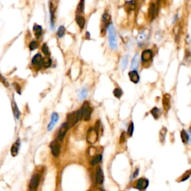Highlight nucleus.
<instances>
[{
    "label": "nucleus",
    "mask_w": 191,
    "mask_h": 191,
    "mask_svg": "<svg viewBox=\"0 0 191 191\" xmlns=\"http://www.w3.org/2000/svg\"><path fill=\"white\" fill-rule=\"evenodd\" d=\"M51 151H52V154L54 157H57L60 154V150H61V147H60V144L58 141L57 140L52 141L50 144Z\"/></svg>",
    "instance_id": "6"
},
{
    "label": "nucleus",
    "mask_w": 191,
    "mask_h": 191,
    "mask_svg": "<svg viewBox=\"0 0 191 191\" xmlns=\"http://www.w3.org/2000/svg\"><path fill=\"white\" fill-rule=\"evenodd\" d=\"M81 119H82V113L80 110L76 112H72L69 113L67 115V122H66L68 127L71 128L73 125H75V124H76L77 122Z\"/></svg>",
    "instance_id": "1"
},
{
    "label": "nucleus",
    "mask_w": 191,
    "mask_h": 191,
    "mask_svg": "<svg viewBox=\"0 0 191 191\" xmlns=\"http://www.w3.org/2000/svg\"><path fill=\"white\" fill-rule=\"evenodd\" d=\"M181 138L184 144H187L189 141V135L184 130H182L181 131Z\"/></svg>",
    "instance_id": "22"
},
{
    "label": "nucleus",
    "mask_w": 191,
    "mask_h": 191,
    "mask_svg": "<svg viewBox=\"0 0 191 191\" xmlns=\"http://www.w3.org/2000/svg\"><path fill=\"white\" fill-rule=\"evenodd\" d=\"M43 65H44L45 67H49L51 66V64H52V61H51L50 58L49 57H46L44 59H43V62H42Z\"/></svg>",
    "instance_id": "29"
},
{
    "label": "nucleus",
    "mask_w": 191,
    "mask_h": 191,
    "mask_svg": "<svg viewBox=\"0 0 191 191\" xmlns=\"http://www.w3.org/2000/svg\"><path fill=\"white\" fill-rule=\"evenodd\" d=\"M190 133H191V128H190Z\"/></svg>",
    "instance_id": "38"
},
{
    "label": "nucleus",
    "mask_w": 191,
    "mask_h": 191,
    "mask_svg": "<svg viewBox=\"0 0 191 191\" xmlns=\"http://www.w3.org/2000/svg\"><path fill=\"white\" fill-rule=\"evenodd\" d=\"M81 111V113H82V119H83L85 121H88L91 119V113H92V108L90 106L88 102H85L82 105Z\"/></svg>",
    "instance_id": "3"
},
{
    "label": "nucleus",
    "mask_w": 191,
    "mask_h": 191,
    "mask_svg": "<svg viewBox=\"0 0 191 191\" xmlns=\"http://www.w3.org/2000/svg\"><path fill=\"white\" fill-rule=\"evenodd\" d=\"M40 183V176L38 174H35L32 176L29 185H28V191H37Z\"/></svg>",
    "instance_id": "4"
},
{
    "label": "nucleus",
    "mask_w": 191,
    "mask_h": 191,
    "mask_svg": "<svg viewBox=\"0 0 191 191\" xmlns=\"http://www.w3.org/2000/svg\"><path fill=\"white\" fill-rule=\"evenodd\" d=\"M42 30H43L42 29V27L40 26H39V25L35 24V26H34L33 31H34V33H35V36H36L37 37H39L41 35Z\"/></svg>",
    "instance_id": "20"
},
{
    "label": "nucleus",
    "mask_w": 191,
    "mask_h": 191,
    "mask_svg": "<svg viewBox=\"0 0 191 191\" xmlns=\"http://www.w3.org/2000/svg\"><path fill=\"white\" fill-rule=\"evenodd\" d=\"M58 119H59V116H58V114H57V113H52V116H51L50 123L49 124V125H48V127H47L48 130L49 131L52 130V128L55 126V125L56 124V122H57V120H58Z\"/></svg>",
    "instance_id": "12"
},
{
    "label": "nucleus",
    "mask_w": 191,
    "mask_h": 191,
    "mask_svg": "<svg viewBox=\"0 0 191 191\" xmlns=\"http://www.w3.org/2000/svg\"><path fill=\"white\" fill-rule=\"evenodd\" d=\"M29 48L31 51H33L35 50V49H37V42L36 41L31 42L29 45Z\"/></svg>",
    "instance_id": "35"
},
{
    "label": "nucleus",
    "mask_w": 191,
    "mask_h": 191,
    "mask_svg": "<svg viewBox=\"0 0 191 191\" xmlns=\"http://www.w3.org/2000/svg\"><path fill=\"white\" fill-rule=\"evenodd\" d=\"M84 10V1H81L78 5L77 11H78L79 13H83Z\"/></svg>",
    "instance_id": "30"
},
{
    "label": "nucleus",
    "mask_w": 191,
    "mask_h": 191,
    "mask_svg": "<svg viewBox=\"0 0 191 191\" xmlns=\"http://www.w3.org/2000/svg\"><path fill=\"white\" fill-rule=\"evenodd\" d=\"M68 129H69V127H68V125L66 122H64V123L62 124V125H61V127L59 129V131H58V139H59L60 140H63V139L64 138Z\"/></svg>",
    "instance_id": "11"
},
{
    "label": "nucleus",
    "mask_w": 191,
    "mask_h": 191,
    "mask_svg": "<svg viewBox=\"0 0 191 191\" xmlns=\"http://www.w3.org/2000/svg\"><path fill=\"white\" fill-rule=\"evenodd\" d=\"M152 51L150 50V49H146V50L143 51L142 52V55H141V60H142L143 62L146 63L151 61L152 59Z\"/></svg>",
    "instance_id": "8"
},
{
    "label": "nucleus",
    "mask_w": 191,
    "mask_h": 191,
    "mask_svg": "<svg viewBox=\"0 0 191 191\" xmlns=\"http://www.w3.org/2000/svg\"><path fill=\"white\" fill-rule=\"evenodd\" d=\"M129 78H130V80L133 83L137 84L140 81V76L138 75V73L136 70H132V71H130L129 73Z\"/></svg>",
    "instance_id": "13"
},
{
    "label": "nucleus",
    "mask_w": 191,
    "mask_h": 191,
    "mask_svg": "<svg viewBox=\"0 0 191 191\" xmlns=\"http://www.w3.org/2000/svg\"><path fill=\"white\" fill-rule=\"evenodd\" d=\"M155 14H156V7L155 4H151L149 9V17L151 19L155 18Z\"/></svg>",
    "instance_id": "17"
},
{
    "label": "nucleus",
    "mask_w": 191,
    "mask_h": 191,
    "mask_svg": "<svg viewBox=\"0 0 191 191\" xmlns=\"http://www.w3.org/2000/svg\"><path fill=\"white\" fill-rule=\"evenodd\" d=\"M159 112H160V111H159V109H158V108H154L151 111L152 115L154 116V118L155 119H158V117L159 116Z\"/></svg>",
    "instance_id": "31"
},
{
    "label": "nucleus",
    "mask_w": 191,
    "mask_h": 191,
    "mask_svg": "<svg viewBox=\"0 0 191 191\" xmlns=\"http://www.w3.org/2000/svg\"><path fill=\"white\" fill-rule=\"evenodd\" d=\"M18 150H19V141L17 140L11 147V150H10L11 155L13 156H16L18 154Z\"/></svg>",
    "instance_id": "21"
},
{
    "label": "nucleus",
    "mask_w": 191,
    "mask_h": 191,
    "mask_svg": "<svg viewBox=\"0 0 191 191\" xmlns=\"http://www.w3.org/2000/svg\"><path fill=\"white\" fill-rule=\"evenodd\" d=\"M42 51H43V52H44V54H45L46 56H49V55H50V52H49V47H48V46H47L46 44H44V45H43V46H42Z\"/></svg>",
    "instance_id": "33"
},
{
    "label": "nucleus",
    "mask_w": 191,
    "mask_h": 191,
    "mask_svg": "<svg viewBox=\"0 0 191 191\" xmlns=\"http://www.w3.org/2000/svg\"><path fill=\"white\" fill-rule=\"evenodd\" d=\"M98 140V132L95 129H90L87 134V141L89 143L93 144Z\"/></svg>",
    "instance_id": "5"
},
{
    "label": "nucleus",
    "mask_w": 191,
    "mask_h": 191,
    "mask_svg": "<svg viewBox=\"0 0 191 191\" xmlns=\"http://www.w3.org/2000/svg\"><path fill=\"white\" fill-rule=\"evenodd\" d=\"M140 62V56L138 54H136L133 57V59H132L131 61V68L132 69H134V70L138 67V64H139Z\"/></svg>",
    "instance_id": "16"
},
{
    "label": "nucleus",
    "mask_w": 191,
    "mask_h": 191,
    "mask_svg": "<svg viewBox=\"0 0 191 191\" xmlns=\"http://www.w3.org/2000/svg\"><path fill=\"white\" fill-rule=\"evenodd\" d=\"M148 185H149V181L148 179H144V178H142V179H140L137 182V188L139 190L142 191L144 190L147 188Z\"/></svg>",
    "instance_id": "9"
},
{
    "label": "nucleus",
    "mask_w": 191,
    "mask_h": 191,
    "mask_svg": "<svg viewBox=\"0 0 191 191\" xmlns=\"http://www.w3.org/2000/svg\"><path fill=\"white\" fill-rule=\"evenodd\" d=\"M57 37H60V38H61V37H62L64 36V35H65L64 26H60L59 28H58V30H57Z\"/></svg>",
    "instance_id": "27"
},
{
    "label": "nucleus",
    "mask_w": 191,
    "mask_h": 191,
    "mask_svg": "<svg viewBox=\"0 0 191 191\" xmlns=\"http://www.w3.org/2000/svg\"><path fill=\"white\" fill-rule=\"evenodd\" d=\"M166 134H167V129L163 127L160 131V140L161 141V143H163L165 140Z\"/></svg>",
    "instance_id": "26"
},
{
    "label": "nucleus",
    "mask_w": 191,
    "mask_h": 191,
    "mask_svg": "<svg viewBox=\"0 0 191 191\" xmlns=\"http://www.w3.org/2000/svg\"><path fill=\"white\" fill-rule=\"evenodd\" d=\"M133 132H134V123L131 122L129 128H128V134L129 136H131L133 134Z\"/></svg>",
    "instance_id": "34"
},
{
    "label": "nucleus",
    "mask_w": 191,
    "mask_h": 191,
    "mask_svg": "<svg viewBox=\"0 0 191 191\" xmlns=\"http://www.w3.org/2000/svg\"><path fill=\"white\" fill-rule=\"evenodd\" d=\"M75 20H76L77 24L78 25V26L80 27V28H83L84 27V25H85V19L84 18V17L80 15L76 16V18H75Z\"/></svg>",
    "instance_id": "18"
},
{
    "label": "nucleus",
    "mask_w": 191,
    "mask_h": 191,
    "mask_svg": "<svg viewBox=\"0 0 191 191\" xmlns=\"http://www.w3.org/2000/svg\"><path fill=\"white\" fill-rule=\"evenodd\" d=\"M113 95H114V96L116 98H117V99H120L122 96V91L121 89L120 88H115L114 91H113Z\"/></svg>",
    "instance_id": "28"
},
{
    "label": "nucleus",
    "mask_w": 191,
    "mask_h": 191,
    "mask_svg": "<svg viewBox=\"0 0 191 191\" xmlns=\"http://www.w3.org/2000/svg\"><path fill=\"white\" fill-rule=\"evenodd\" d=\"M128 60H129V57L128 56L125 55L124 57H122L121 61V64H120V67H121L122 70H125L126 68L127 64H128Z\"/></svg>",
    "instance_id": "25"
},
{
    "label": "nucleus",
    "mask_w": 191,
    "mask_h": 191,
    "mask_svg": "<svg viewBox=\"0 0 191 191\" xmlns=\"http://www.w3.org/2000/svg\"><path fill=\"white\" fill-rule=\"evenodd\" d=\"M96 191H104V190H102V189H97Z\"/></svg>",
    "instance_id": "37"
},
{
    "label": "nucleus",
    "mask_w": 191,
    "mask_h": 191,
    "mask_svg": "<svg viewBox=\"0 0 191 191\" xmlns=\"http://www.w3.org/2000/svg\"><path fill=\"white\" fill-rule=\"evenodd\" d=\"M138 172H139V170L138 169H137L135 171H134V174H133V176H132V178H136L137 176V175H138Z\"/></svg>",
    "instance_id": "36"
},
{
    "label": "nucleus",
    "mask_w": 191,
    "mask_h": 191,
    "mask_svg": "<svg viewBox=\"0 0 191 191\" xmlns=\"http://www.w3.org/2000/svg\"><path fill=\"white\" fill-rule=\"evenodd\" d=\"M111 16L108 14V13H105V14H103L102 16V22L104 23V26L107 27L108 25L111 24Z\"/></svg>",
    "instance_id": "19"
},
{
    "label": "nucleus",
    "mask_w": 191,
    "mask_h": 191,
    "mask_svg": "<svg viewBox=\"0 0 191 191\" xmlns=\"http://www.w3.org/2000/svg\"><path fill=\"white\" fill-rule=\"evenodd\" d=\"M149 37V32L148 31H141L140 33L137 36V41L140 45L145 44L146 40H148Z\"/></svg>",
    "instance_id": "7"
},
{
    "label": "nucleus",
    "mask_w": 191,
    "mask_h": 191,
    "mask_svg": "<svg viewBox=\"0 0 191 191\" xmlns=\"http://www.w3.org/2000/svg\"><path fill=\"white\" fill-rule=\"evenodd\" d=\"M12 109H13V112H14V116H15V117L17 119V120H19L20 113H19V109H18L17 106V104H16V103L14 102H12Z\"/></svg>",
    "instance_id": "24"
},
{
    "label": "nucleus",
    "mask_w": 191,
    "mask_h": 191,
    "mask_svg": "<svg viewBox=\"0 0 191 191\" xmlns=\"http://www.w3.org/2000/svg\"><path fill=\"white\" fill-rule=\"evenodd\" d=\"M96 181L97 184H102L104 181V175L101 168H98L96 173Z\"/></svg>",
    "instance_id": "14"
},
{
    "label": "nucleus",
    "mask_w": 191,
    "mask_h": 191,
    "mask_svg": "<svg viewBox=\"0 0 191 191\" xmlns=\"http://www.w3.org/2000/svg\"><path fill=\"white\" fill-rule=\"evenodd\" d=\"M102 155H96V156H94L92 160H91V164L93 166L96 165V164H98V163L102 161Z\"/></svg>",
    "instance_id": "23"
},
{
    "label": "nucleus",
    "mask_w": 191,
    "mask_h": 191,
    "mask_svg": "<svg viewBox=\"0 0 191 191\" xmlns=\"http://www.w3.org/2000/svg\"><path fill=\"white\" fill-rule=\"evenodd\" d=\"M108 40L109 46L112 49H116L117 47L116 44V31L113 25H110L108 27Z\"/></svg>",
    "instance_id": "2"
},
{
    "label": "nucleus",
    "mask_w": 191,
    "mask_h": 191,
    "mask_svg": "<svg viewBox=\"0 0 191 191\" xmlns=\"http://www.w3.org/2000/svg\"><path fill=\"white\" fill-rule=\"evenodd\" d=\"M170 99H171V96L170 94H165V95H163V107L164 111H167L169 110L170 109Z\"/></svg>",
    "instance_id": "10"
},
{
    "label": "nucleus",
    "mask_w": 191,
    "mask_h": 191,
    "mask_svg": "<svg viewBox=\"0 0 191 191\" xmlns=\"http://www.w3.org/2000/svg\"><path fill=\"white\" fill-rule=\"evenodd\" d=\"M43 62V58H42V56L40 54H37L36 55L34 56V57L32 58V64L35 66H38L40 65Z\"/></svg>",
    "instance_id": "15"
},
{
    "label": "nucleus",
    "mask_w": 191,
    "mask_h": 191,
    "mask_svg": "<svg viewBox=\"0 0 191 191\" xmlns=\"http://www.w3.org/2000/svg\"><path fill=\"white\" fill-rule=\"evenodd\" d=\"M87 91L86 90V89L84 88V89H82V90H81L80 93H79V96H79V99H84V98L86 97V96H87Z\"/></svg>",
    "instance_id": "32"
}]
</instances>
